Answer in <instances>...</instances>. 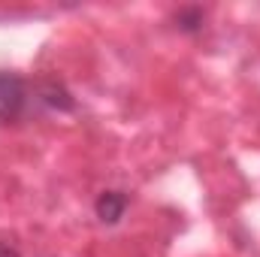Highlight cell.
Returning a JSON list of instances; mask_svg holds the SVG:
<instances>
[{"instance_id": "cell-5", "label": "cell", "mask_w": 260, "mask_h": 257, "mask_svg": "<svg viewBox=\"0 0 260 257\" xmlns=\"http://www.w3.org/2000/svg\"><path fill=\"white\" fill-rule=\"evenodd\" d=\"M0 257H21V254H18V248H12L9 242H0Z\"/></svg>"}, {"instance_id": "cell-3", "label": "cell", "mask_w": 260, "mask_h": 257, "mask_svg": "<svg viewBox=\"0 0 260 257\" xmlns=\"http://www.w3.org/2000/svg\"><path fill=\"white\" fill-rule=\"evenodd\" d=\"M43 100L52 106V109H58V112H73V97H70V91H67L64 85H58V82H49V85H43Z\"/></svg>"}, {"instance_id": "cell-4", "label": "cell", "mask_w": 260, "mask_h": 257, "mask_svg": "<svg viewBox=\"0 0 260 257\" xmlns=\"http://www.w3.org/2000/svg\"><path fill=\"white\" fill-rule=\"evenodd\" d=\"M203 9L200 6H185V9H179V15H176V27L179 30H185V34H197L200 27H203Z\"/></svg>"}, {"instance_id": "cell-1", "label": "cell", "mask_w": 260, "mask_h": 257, "mask_svg": "<svg viewBox=\"0 0 260 257\" xmlns=\"http://www.w3.org/2000/svg\"><path fill=\"white\" fill-rule=\"evenodd\" d=\"M27 106V85L21 76L0 70V124L15 121Z\"/></svg>"}, {"instance_id": "cell-2", "label": "cell", "mask_w": 260, "mask_h": 257, "mask_svg": "<svg viewBox=\"0 0 260 257\" xmlns=\"http://www.w3.org/2000/svg\"><path fill=\"white\" fill-rule=\"evenodd\" d=\"M127 194L121 191H103L97 197V203H94V212H97V218L103 221V224H118L121 218H124V212H127Z\"/></svg>"}]
</instances>
